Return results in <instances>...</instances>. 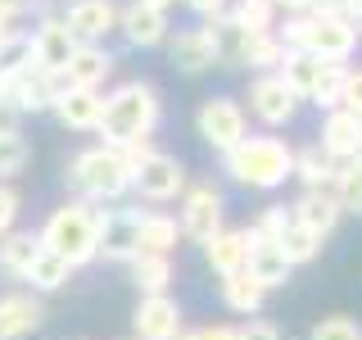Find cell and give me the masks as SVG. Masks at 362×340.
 Listing matches in <instances>:
<instances>
[{
	"label": "cell",
	"instance_id": "3",
	"mask_svg": "<svg viewBox=\"0 0 362 340\" xmlns=\"http://www.w3.org/2000/svg\"><path fill=\"white\" fill-rule=\"evenodd\" d=\"M222 159H226L231 181L254 186V191H276V186H286V177H294V150L281 136H245Z\"/></svg>",
	"mask_w": 362,
	"mask_h": 340
},
{
	"label": "cell",
	"instance_id": "46",
	"mask_svg": "<svg viewBox=\"0 0 362 340\" xmlns=\"http://www.w3.org/2000/svg\"><path fill=\"white\" fill-rule=\"evenodd\" d=\"M190 9H195V14H204V18H218L222 9H226V0H186Z\"/></svg>",
	"mask_w": 362,
	"mask_h": 340
},
{
	"label": "cell",
	"instance_id": "11",
	"mask_svg": "<svg viewBox=\"0 0 362 340\" xmlns=\"http://www.w3.org/2000/svg\"><path fill=\"white\" fill-rule=\"evenodd\" d=\"M64 28L73 32L77 45H100L105 32L118 28V5L113 0H73L64 14Z\"/></svg>",
	"mask_w": 362,
	"mask_h": 340
},
{
	"label": "cell",
	"instance_id": "17",
	"mask_svg": "<svg viewBox=\"0 0 362 340\" xmlns=\"http://www.w3.org/2000/svg\"><path fill=\"white\" fill-rule=\"evenodd\" d=\"M290 222H299L303 232H313V236L326 241L339 227V204H335L331 191H303V196L290 204Z\"/></svg>",
	"mask_w": 362,
	"mask_h": 340
},
{
	"label": "cell",
	"instance_id": "32",
	"mask_svg": "<svg viewBox=\"0 0 362 340\" xmlns=\"http://www.w3.org/2000/svg\"><path fill=\"white\" fill-rule=\"evenodd\" d=\"M68 268L59 254H54V249H37V259H32L28 264V272H23V281H32V290H59V286H68Z\"/></svg>",
	"mask_w": 362,
	"mask_h": 340
},
{
	"label": "cell",
	"instance_id": "2",
	"mask_svg": "<svg viewBox=\"0 0 362 340\" xmlns=\"http://www.w3.org/2000/svg\"><path fill=\"white\" fill-rule=\"evenodd\" d=\"M37 241L64 259L68 268H82L90 259H100V209H90L86 200H68L45 218Z\"/></svg>",
	"mask_w": 362,
	"mask_h": 340
},
{
	"label": "cell",
	"instance_id": "21",
	"mask_svg": "<svg viewBox=\"0 0 362 340\" xmlns=\"http://www.w3.org/2000/svg\"><path fill=\"white\" fill-rule=\"evenodd\" d=\"M109 73H113V55L105 45H77L68 68H64V82L82 86V91H100V82H105Z\"/></svg>",
	"mask_w": 362,
	"mask_h": 340
},
{
	"label": "cell",
	"instance_id": "54",
	"mask_svg": "<svg viewBox=\"0 0 362 340\" xmlns=\"http://www.w3.org/2000/svg\"><path fill=\"white\" fill-rule=\"evenodd\" d=\"M0 340H5V336H0Z\"/></svg>",
	"mask_w": 362,
	"mask_h": 340
},
{
	"label": "cell",
	"instance_id": "48",
	"mask_svg": "<svg viewBox=\"0 0 362 340\" xmlns=\"http://www.w3.org/2000/svg\"><path fill=\"white\" fill-rule=\"evenodd\" d=\"M339 14H344L349 23H358L362 18V0H339Z\"/></svg>",
	"mask_w": 362,
	"mask_h": 340
},
{
	"label": "cell",
	"instance_id": "34",
	"mask_svg": "<svg viewBox=\"0 0 362 340\" xmlns=\"http://www.w3.org/2000/svg\"><path fill=\"white\" fill-rule=\"evenodd\" d=\"M37 249H41V241L32 232H5V236H0V268L14 272V277H23L28 264L37 259Z\"/></svg>",
	"mask_w": 362,
	"mask_h": 340
},
{
	"label": "cell",
	"instance_id": "49",
	"mask_svg": "<svg viewBox=\"0 0 362 340\" xmlns=\"http://www.w3.org/2000/svg\"><path fill=\"white\" fill-rule=\"evenodd\" d=\"M276 9H286V14H308V0H272Z\"/></svg>",
	"mask_w": 362,
	"mask_h": 340
},
{
	"label": "cell",
	"instance_id": "4",
	"mask_svg": "<svg viewBox=\"0 0 362 340\" xmlns=\"http://www.w3.org/2000/svg\"><path fill=\"white\" fill-rule=\"evenodd\" d=\"M64 181L77 191V200H86V204H113V200H122L132 191V168L122 164L118 150L90 145V150L73 154Z\"/></svg>",
	"mask_w": 362,
	"mask_h": 340
},
{
	"label": "cell",
	"instance_id": "10",
	"mask_svg": "<svg viewBox=\"0 0 362 340\" xmlns=\"http://www.w3.org/2000/svg\"><path fill=\"white\" fill-rule=\"evenodd\" d=\"M136 222H141V209H100V254L113 264H132L141 254Z\"/></svg>",
	"mask_w": 362,
	"mask_h": 340
},
{
	"label": "cell",
	"instance_id": "43",
	"mask_svg": "<svg viewBox=\"0 0 362 340\" xmlns=\"http://www.w3.org/2000/svg\"><path fill=\"white\" fill-rule=\"evenodd\" d=\"M18 128H23V113L14 109V100L0 96V136H18Z\"/></svg>",
	"mask_w": 362,
	"mask_h": 340
},
{
	"label": "cell",
	"instance_id": "31",
	"mask_svg": "<svg viewBox=\"0 0 362 340\" xmlns=\"http://www.w3.org/2000/svg\"><path fill=\"white\" fill-rule=\"evenodd\" d=\"M204 28H209V37H213L218 64H226V68H240V50H245V37H249V32H240V28H235V23H231V14H218V18H209Z\"/></svg>",
	"mask_w": 362,
	"mask_h": 340
},
{
	"label": "cell",
	"instance_id": "26",
	"mask_svg": "<svg viewBox=\"0 0 362 340\" xmlns=\"http://www.w3.org/2000/svg\"><path fill=\"white\" fill-rule=\"evenodd\" d=\"M335 159L322 150V145H303V150H294V177L303 181V191H331V177H335Z\"/></svg>",
	"mask_w": 362,
	"mask_h": 340
},
{
	"label": "cell",
	"instance_id": "20",
	"mask_svg": "<svg viewBox=\"0 0 362 340\" xmlns=\"http://www.w3.org/2000/svg\"><path fill=\"white\" fill-rule=\"evenodd\" d=\"M118 28H122V37H127L132 45H158V41H168V14L163 9H150V5H141V0H132L127 9H118Z\"/></svg>",
	"mask_w": 362,
	"mask_h": 340
},
{
	"label": "cell",
	"instance_id": "40",
	"mask_svg": "<svg viewBox=\"0 0 362 340\" xmlns=\"http://www.w3.org/2000/svg\"><path fill=\"white\" fill-rule=\"evenodd\" d=\"M28 159H32V150L23 136H0V177H18L28 168Z\"/></svg>",
	"mask_w": 362,
	"mask_h": 340
},
{
	"label": "cell",
	"instance_id": "37",
	"mask_svg": "<svg viewBox=\"0 0 362 340\" xmlns=\"http://www.w3.org/2000/svg\"><path fill=\"white\" fill-rule=\"evenodd\" d=\"M286 227H290V209L286 204H267V209L258 213V222L245 227V232H249V241H281Z\"/></svg>",
	"mask_w": 362,
	"mask_h": 340
},
{
	"label": "cell",
	"instance_id": "9",
	"mask_svg": "<svg viewBox=\"0 0 362 340\" xmlns=\"http://www.w3.org/2000/svg\"><path fill=\"white\" fill-rule=\"evenodd\" d=\"M64 86H68L64 77H54V73H45V68L32 64L28 73H18L14 82L0 91V96L14 100V109H18V113H41V109H54V100H59V91H64Z\"/></svg>",
	"mask_w": 362,
	"mask_h": 340
},
{
	"label": "cell",
	"instance_id": "16",
	"mask_svg": "<svg viewBox=\"0 0 362 340\" xmlns=\"http://www.w3.org/2000/svg\"><path fill=\"white\" fill-rule=\"evenodd\" d=\"M168 60H173L181 73H209L213 64H218V50H213V37H209V28H186V32H177L173 41H168Z\"/></svg>",
	"mask_w": 362,
	"mask_h": 340
},
{
	"label": "cell",
	"instance_id": "1",
	"mask_svg": "<svg viewBox=\"0 0 362 340\" xmlns=\"http://www.w3.org/2000/svg\"><path fill=\"white\" fill-rule=\"evenodd\" d=\"M158 128V91L150 82H122L118 91L105 96V109H100V136H105L109 150L127 141H141V136H154Z\"/></svg>",
	"mask_w": 362,
	"mask_h": 340
},
{
	"label": "cell",
	"instance_id": "38",
	"mask_svg": "<svg viewBox=\"0 0 362 340\" xmlns=\"http://www.w3.org/2000/svg\"><path fill=\"white\" fill-rule=\"evenodd\" d=\"M344 73H349V64H326V73H322V82H317V91H313V105L317 109H339V86H344Z\"/></svg>",
	"mask_w": 362,
	"mask_h": 340
},
{
	"label": "cell",
	"instance_id": "14",
	"mask_svg": "<svg viewBox=\"0 0 362 340\" xmlns=\"http://www.w3.org/2000/svg\"><path fill=\"white\" fill-rule=\"evenodd\" d=\"M32 50H37V68L64 77V68H68V60H73L77 41H73V32L64 28V18H41V28L32 32Z\"/></svg>",
	"mask_w": 362,
	"mask_h": 340
},
{
	"label": "cell",
	"instance_id": "7",
	"mask_svg": "<svg viewBox=\"0 0 362 340\" xmlns=\"http://www.w3.org/2000/svg\"><path fill=\"white\" fill-rule=\"evenodd\" d=\"M132 186L141 191L145 200L168 204V200L186 196V168H181V159H177V154H158V150H154V154L132 173Z\"/></svg>",
	"mask_w": 362,
	"mask_h": 340
},
{
	"label": "cell",
	"instance_id": "29",
	"mask_svg": "<svg viewBox=\"0 0 362 340\" xmlns=\"http://www.w3.org/2000/svg\"><path fill=\"white\" fill-rule=\"evenodd\" d=\"M132 281L141 295H168L173 281V259L168 254H136L132 259Z\"/></svg>",
	"mask_w": 362,
	"mask_h": 340
},
{
	"label": "cell",
	"instance_id": "47",
	"mask_svg": "<svg viewBox=\"0 0 362 340\" xmlns=\"http://www.w3.org/2000/svg\"><path fill=\"white\" fill-rule=\"evenodd\" d=\"M199 340H235V327H226V322H213V327H199Z\"/></svg>",
	"mask_w": 362,
	"mask_h": 340
},
{
	"label": "cell",
	"instance_id": "23",
	"mask_svg": "<svg viewBox=\"0 0 362 340\" xmlns=\"http://www.w3.org/2000/svg\"><path fill=\"white\" fill-rule=\"evenodd\" d=\"M204 259H209V268L218 272V277H231V272H245V259H249L245 227H240V232H231V227H222V232L213 236L209 245H204Z\"/></svg>",
	"mask_w": 362,
	"mask_h": 340
},
{
	"label": "cell",
	"instance_id": "52",
	"mask_svg": "<svg viewBox=\"0 0 362 340\" xmlns=\"http://www.w3.org/2000/svg\"><path fill=\"white\" fill-rule=\"evenodd\" d=\"M122 340H136V336H122Z\"/></svg>",
	"mask_w": 362,
	"mask_h": 340
},
{
	"label": "cell",
	"instance_id": "6",
	"mask_svg": "<svg viewBox=\"0 0 362 340\" xmlns=\"http://www.w3.org/2000/svg\"><path fill=\"white\" fill-rule=\"evenodd\" d=\"M222 191L213 186H186V196H181V236L195 245H209L213 236L222 232Z\"/></svg>",
	"mask_w": 362,
	"mask_h": 340
},
{
	"label": "cell",
	"instance_id": "19",
	"mask_svg": "<svg viewBox=\"0 0 362 340\" xmlns=\"http://www.w3.org/2000/svg\"><path fill=\"white\" fill-rule=\"evenodd\" d=\"M100 109H105V96H100V91H82V86H64L59 100H54L59 123L73 128V132H95L100 128Z\"/></svg>",
	"mask_w": 362,
	"mask_h": 340
},
{
	"label": "cell",
	"instance_id": "41",
	"mask_svg": "<svg viewBox=\"0 0 362 340\" xmlns=\"http://www.w3.org/2000/svg\"><path fill=\"white\" fill-rule=\"evenodd\" d=\"M339 109L358 113L362 118V68H349L344 73V86H339Z\"/></svg>",
	"mask_w": 362,
	"mask_h": 340
},
{
	"label": "cell",
	"instance_id": "35",
	"mask_svg": "<svg viewBox=\"0 0 362 340\" xmlns=\"http://www.w3.org/2000/svg\"><path fill=\"white\" fill-rule=\"evenodd\" d=\"M231 23L240 32H276V5L272 0H235V9H231Z\"/></svg>",
	"mask_w": 362,
	"mask_h": 340
},
{
	"label": "cell",
	"instance_id": "15",
	"mask_svg": "<svg viewBox=\"0 0 362 340\" xmlns=\"http://www.w3.org/2000/svg\"><path fill=\"white\" fill-rule=\"evenodd\" d=\"M317 145H322L335 164L358 159L362 154V118H358V113H349V109H331V113H326V123H322V141H317Z\"/></svg>",
	"mask_w": 362,
	"mask_h": 340
},
{
	"label": "cell",
	"instance_id": "36",
	"mask_svg": "<svg viewBox=\"0 0 362 340\" xmlns=\"http://www.w3.org/2000/svg\"><path fill=\"white\" fill-rule=\"evenodd\" d=\"M281 254L290 259V268H299V264H313L317 254H322V236H313V232H303L299 222H290L286 232H281Z\"/></svg>",
	"mask_w": 362,
	"mask_h": 340
},
{
	"label": "cell",
	"instance_id": "12",
	"mask_svg": "<svg viewBox=\"0 0 362 340\" xmlns=\"http://www.w3.org/2000/svg\"><path fill=\"white\" fill-rule=\"evenodd\" d=\"M303 50H313L317 60H326V64H344L349 55L358 50V28L344 14L313 18V32H308V45H303Z\"/></svg>",
	"mask_w": 362,
	"mask_h": 340
},
{
	"label": "cell",
	"instance_id": "39",
	"mask_svg": "<svg viewBox=\"0 0 362 340\" xmlns=\"http://www.w3.org/2000/svg\"><path fill=\"white\" fill-rule=\"evenodd\" d=\"M308 340H362V322H354L349 313H331L308 332Z\"/></svg>",
	"mask_w": 362,
	"mask_h": 340
},
{
	"label": "cell",
	"instance_id": "8",
	"mask_svg": "<svg viewBox=\"0 0 362 340\" xmlns=\"http://www.w3.org/2000/svg\"><path fill=\"white\" fill-rule=\"evenodd\" d=\"M249 109H254V118L267 123V128H286L294 113H299V96L286 86L281 73H263L249 86Z\"/></svg>",
	"mask_w": 362,
	"mask_h": 340
},
{
	"label": "cell",
	"instance_id": "22",
	"mask_svg": "<svg viewBox=\"0 0 362 340\" xmlns=\"http://www.w3.org/2000/svg\"><path fill=\"white\" fill-rule=\"evenodd\" d=\"M136 241H141V254H173L181 241V227L173 213L158 209H141V222H136Z\"/></svg>",
	"mask_w": 362,
	"mask_h": 340
},
{
	"label": "cell",
	"instance_id": "24",
	"mask_svg": "<svg viewBox=\"0 0 362 340\" xmlns=\"http://www.w3.org/2000/svg\"><path fill=\"white\" fill-rule=\"evenodd\" d=\"M276 73L286 77V86L299 100H308L313 91H317V82H322V73H326V60H317L313 50H286V60H281Z\"/></svg>",
	"mask_w": 362,
	"mask_h": 340
},
{
	"label": "cell",
	"instance_id": "5",
	"mask_svg": "<svg viewBox=\"0 0 362 340\" xmlns=\"http://www.w3.org/2000/svg\"><path fill=\"white\" fill-rule=\"evenodd\" d=\"M195 128H199V136L213 145L218 154H226V150H235V145L245 141V109L235 105L231 96H213V100H204L199 105V113H195Z\"/></svg>",
	"mask_w": 362,
	"mask_h": 340
},
{
	"label": "cell",
	"instance_id": "51",
	"mask_svg": "<svg viewBox=\"0 0 362 340\" xmlns=\"http://www.w3.org/2000/svg\"><path fill=\"white\" fill-rule=\"evenodd\" d=\"M141 5H150V9H168L173 0H141Z\"/></svg>",
	"mask_w": 362,
	"mask_h": 340
},
{
	"label": "cell",
	"instance_id": "25",
	"mask_svg": "<svg viewBox=\"0 0 362 340\" xmlns=\"http://www.w3.org/2000/svg\"><path fill=\"white\" fill-rule=\"evenodd\" d=\"M37 322H41V300L37 295H5V300H0V336L5 340L37 332Z\"/></svg>",
	"mask_w": 362,
	"mask_h": 340
},
{
	"label": "cell",
	"instance_id": "13",
	"mask_svg": "<svg viewBox=\"0 0 362 340\" xmlns=\"http://www.w3.org/2000/svg\"><path fill=\"white\" fill-rule=\"evenodd\" d=\"M132 322H136V340H173L181 332V304L173 295H141Z\"/></svg>",
	"mask_w": 362,
	"mask_h": 340
},
{
	"label": "cell",
	"instance_id": "45",
	"mask_svg": "<svg viewBox=\"0 0 362 340\" xmlns=\"http://www.w3.org/2000/svg\"><path fill=\"white\" fill-rule=\"evenodd\" d=\"M339 0H308V18H335Z\"/></svg>",
	"mask_w": 362,
	"mask_h": 340
},
{
	"label": "cell",
	"instance_id": "44",
	"mask_svg": "<svg viewBox=\"0 0 362 340\" xmlns=\"http://www.w3.org/2000/svg\"><path fill=\"white\" fill-rule=\"evenodd\" d=\"M235 340H281V332L272 322H245L235 327Z\"/></svg>",
	"mask_w": 362,
	"mask_h": 340
},
{
	"label": "cell",
	"instance_id": "30",
	"mask_svg": "<svg viewBox=\"0 0 362 340\" xmlns=\"http://www.w3.org/2000/svg\"><path fill=\"white\" fill-rule=\"evenodd\" d=\"M281 60H286V45H281L276 32H254V37H245V50H240V64H245V68L276 73Z\"/></svg>",
	"mask_w": 362,
	"mask_h": 340
},
{
	"label": "cell",
	"instance_id": "53",
	"mask_svg": "<svg viewBox=\"0 0 362 340\" xmlns=\"http://www.w3.org/2000/svg\"><path fill=\"white\" fill-rule=\"evenodd\" d=\"M358 164H362V154H358Z\"/></svg>",
	"mask_w": 362,
	"mask_h": 340
},
{
	"label": "cell",
	"instance_id": "33",
	"mask_svg": "<svg viewBox=\"0 0 362 340\" xmlns=\"http://www.w3.org/2000/svg\"><path fill=\"white\" fill-rule=\"evenodd\" d=\"M331 196L339 204V213H362V164H358V159H349V164L335 168Z\"/></svg>",
	"mask_w": 362,
	"mask_h": 340
},
{
	"label": "cell",
	"instance_id": "28",
	"mask_svg": "<svg viewBox=\"0 0 362 340\" xmlns=\"http://www.w3.org/2000/svg\"><path fill=\"white\" fill-rule=\"evenodd\" d=\"M263 300H267V290L258 286L249 272H231V277H222V304H226L231 313L254 317L258 309H263Z\"/></svg>",
	"mask_w": 362,
	"mask_h": 340
},
{
	"label": "cell",
	"instance_id": "18",
	"mask_svg": "<svg viewBox=\"0 0 362 340\" xmlns=\"http://www.w3.org/2000/svg\"><path fill=\"white\" fill-rule=\"evenodd\" d=\"M245 241H249V232H245ZM245 272L258 281L263 290H276V286H286L290 281V259L281 254V245L276 241H249V259H245Z\"/></svg>",
	"mask_w": 362,
	"mask_h": 340
},
{
	"label": "cell",
	"instance_id": "42",
	"mask_svg": "<svg viewBox=\"0 0 362 340\" xmlns=\"http://www.w3.org/2000/svg\"><path fill=\"white\" fill-rule=\"evenodd\" d=\"M14 218H18V191L14 186H0V236L14 227Z\"/></svg>",
	"mask_w": 362,
	"mask_h": 340
},
{
	"label": "cell",
	"instance_id": "27",
	"mask_svg": "<svg viewBox=\"0 0 362 340\" xmlns=\"http://www.w3.org/2000/svg\"><path fill=\"white\" fill-rule=\"evenodd\" d=\"M37 64V50H32V32H5L0 37V91L14 82L18 73H28V68Z\"/></svg>",
	"mask_w": 362,
	"mask_h": 340
},
{
	"label": "cell",
	"instance_id": "50",
	"mask_svg": "<svg viewBox=\"0 0 362 340\" xmlns=\"http://www.w3.org/2000/svg\"><path fill=\"white\" fill-rule=\"evenodd\" d=\"M173 340H199V332H186V327H181V332H177Z\"/></svg>",
	"mask_w": 362,
	"mask_h": 340
}]
</instances>
